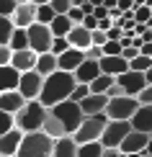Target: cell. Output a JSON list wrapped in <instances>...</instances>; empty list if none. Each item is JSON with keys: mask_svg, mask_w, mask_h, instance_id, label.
Returning a JSON list of instances; mask_svg holds the SVG:
<instances>
[{"mask_svg": "<svg viewBox=\"0 0 152 157\" xmlns=\"http://www.w3.org/2000/svg\"><path fill=\"white\" fill-rule=\"evenodd\" d=\"M34 64H36V54L31 49H21L10 54V67L16 72H29V70H34Z\"/></svg>", "mask_w": 152, "mask_h": 157, "instance_id": "2e32d148", "label": "cell"}, {"mask_svg": "<svg viewBox=\"0 0 152 157\" xmlns=\"http://www.w3.org/2000/svg\"><path fill=\"white\" fill-rule=\"evenodd\" d=\"M150 18H152V5H139V8L131 10V21H134V23L147 26V23H150Z\"/></svg>", "mask_w": 152, "mask_h": 157, "instance_id": "f546056e", "label": "cell"}, {"mask_svg": "<svg viewBox=\"0 0 152 157\" xmlns=\"http://www.w3.org/2000/svg\"><path fill=\"white\" fill-rule=\"evenodd\" d=\"M114 82L121 88V93L127 95V98H134L137 93H139L142 88H147V80H144V75H139V72H121V75H116L114 77Z\"/></svg>", "mask_w": 152, "mask_h": 157, "instance_id": "30bf717a", "label": "cell"}, {"mask_svg": "<svg viewBox=\"0 0 152 157\" xmlns=\"http://www.w3.org/2000/svg\"><path fill=\"white\" fill-rule=\"evenodd\" d=\"M70 49V44H67V39H52V47H49V54L52 57H59L62 52H67Z\"/></svg>", "mask_w": 152, "mask_h": 157, "instance_id": "d6a6232c", "label": "cell"}, {"mask_svg": "<svg viewBox=\"0 0 152 157\" xmlns=\"http://www.w3.org/2000/svg\"><path fill=\"white\" fill-rule=\"evenodd\" d=\"M23 98L16 93V90H8V93H0V111L3 113H10V116H16L18 111L23 108Z\"/></svg>", "mask_w": 152, "mask_h": 157, "instance_id": "44dd1931", "label": "cell"}, {"mask_svg": "<svg viewBox=\"0 0 152 157\" xmlns=\"http://www.w3.org/2000/svg\"><path fill=\"white\" fill-rule=\"evenodd\" d=\"M10 129H13V116L0 111V136H3L5 132H10Z\"/></svg>", "mask_w": 152, "mask_h": 157, "instance_id": "f35d334b", "label": "cell"}, {"mask_svg": "<svg viewBox=\"0 0 152 157\" xmlns=\"http://www.w3.org/2000/svg\"><path fill=\"white\" fill-rule=\"evenodd\" d=\"M137 108H139V103H137L134 98L121 95V98H111V101L106 103L103 113H106V119H108V121H129L131 116H134Z\"/></svg>", "mask_w": 152, "mask_h": 157, "instance_id": "8992f818", "label": "cell"}, {"mask_svg": "<svg viewBox=\"0 0 152 157\" xmlns=\"http://www.w3.org/2000/svg\"><path fill=\"white\" fill-rule=\"evenodd\" d=\"M52 18H54V10L49 5H36V21L34 23H41V26H49Z\"/></svg>", "mask_w": 152, "mask_h": 157, "instance_id": "4dcf8cb0", "label": "cell"}, {"mask_svg": "<svg viewBox=\"0 0 152 157\" xmlns=\"http://www.w3.org/2000/svg\"><path fill=\"white\" fill-rule=\"evenodd\" d=\"M129 129H131V132L150 134L152 132V108L150 106H139V108H137L134 116L129 119Z\"/></svg>", "mask_w": 152, "mask_h": 157, "instance_id": "4fadbf2b", "label": "cell"}, {"mask_svg": "<svg viewBox=\"0 0 152 157\" xmlns=\"http://www.w3.org/2000/svg\"><path fill=\"white\" fill-rule=\"evenodd\" d=\"M127 70H129V72H139V75H144L147 70H152V59H150V57H139V54H137L134 59L127 64Z\"/></svg>", "mask_w": 152, "mask_h": 157, "instance_id": "83f0119b", "label": "cell"}, {"mask_svg": "<svg viewBox=\"0 0 152 157\" xmlns=\"http://www.w3.org/2000/svg\"><path fill=\"white\" fill-rule=\"evenodd\" d=\"M98 75H101V70H98V62H93V59H83V64L72 72L77 85H90Z\"/></svg>", "mask_w": 152, "mask_h": 157, "instance_id": "9a60e30c", "label": "cell"}, {"mask_svg": "<svg viewBox=\"0 0 152 157\" xmlns=\"http://www.w3.org/2000/svg\"><path fill=\"white\" fill-rule=\"evenodd\" d=\"M18 77H21V72H16L10 64H8V67H0V93L16 90L18 88Z\"/></svg>", "mask_w": 152, "mask_h": 157, "instance_id": "cb8c5ba5", "label": "cell"}, {"mask_svg": "<svg viewBox=\"0 0 152 157\" xmlns=\"http://www.w3.org/2000/svg\"><path fill=\"white\" fill-rule=\"evenodd\" d=\"M131 132L129 129V121H108L103 126L101 136H98V144H101L103 149H119V144H121V139Z\"/></svg>", "mask_w": 152, "mask_h": 157, "instance_id": "52a82bcc", "label": "cell"}, {"mask_svg": "<svg viewBox=\"0 0 152 157\" xmlns=\"http://www.w3.org/2000/svg\"><path fill=\"white\" fill-rule=\"evenodd\" d=\"M16 0H0V16L3 18H10L13 16V10H16Z\"/></svg>", "mask_w": 152, "mask_h": 157, "instance_id": "74e56055", "label": "cell"}, {"mask_svg": "<svg viewBox=\"0 0 152 157\" xmlns=\"http://www.w3.org/2000/svg\"><path fill=\"white\" fill-rule=\"evenodd\" d=\"M106 103H108V98L106 95H85L77 106H80L83 111V116H95V113H103V108H106Z\"/></svg>", "mask_w": 152, "mask_h": 157, "instance_id": "d6986e66", "label": "cell"}, {"mask_svg": "<svg viewBox=\"0 0 152 157\" xmlns=\"http://www.w3.org/2000/svg\"><path fill=\"white\" fill-rule=\"evenodd\" d=\"M101 152H103V147L98 144V142H88V144H80V147H77L75 157H101Z\"/></svg>", "mask_w": 152, "mask_h": 157, "instance_id": "f1b7e54d", "label": "cell"}, {"mask_svg": "<svg viewBox=\"0 0 152 157\" xmlns=\"http://www.w3.org/2000/svg\"><path fill=\"white\" fill-rule=\"evenodd\" d=\"M52 116L59 121V126L64 129V134L67 136H72L77 132V126L83 124V111H80V106L77 103H72V101H62V103H57V106H52V108H47Z\"/></svg>", "mask_w": 152, "mask_h": 157, "instance_id": "3957f363", "label": "cell"}, {"mask_svg": "<svg viewBox=\"0 0 152 157\" xmlns=\"http://www.w3.org/2000/svg\"><path fill=\"white\" fill-rule=\"evenodd\" d=\"M88 95V85H75V88H72V93H70V98L67 101H72V103H80L83 98Z\"/></svg>", "mask_w": 152, "mask_h": 157, "instance_id": "8d00e7d4", "label": "cell"}, {"mask_svg": "<svg viewBox=\"0 0 152 157\" xmlns=\"http://www.w3.org/2000/svg\"><path fill=\"white\" fill-rule=\"evenodd\" d=\"M41 132L47 134L52 142H54V139H62V136H67V134H64V129L59 126V121L49 113V111H47V119H44V124H41Z\"/></svg>", "mask_w": 152, "mask_h": 157, "instance_id": "d4e9b609", "label": "cell"}, {"mask_svg": "<svg viewBox=\"0 0 152 157\" xmlns=\"http://www.w3.org/2000/svg\"><path fill=\"white\" fill-rule=\"evenodd\" d=\"M101 54L103 57H119V54H121V44H119V41H106L101 47Z\"/></svg>", "mask_w": 152, "mask_h": 157, "instance_id": "836d02e7", "label": "cell"}, {"mask_svg": "<svg viewBox=\"0 0 152 157\" xmlns=\"http://www.w3.org/2000/svg\"><path fill=\"white\" fill-rule=\"evenodd\" d=\"M83 54H85V59H93V62H98V59H101V49H98V47H88V49H85L83 52Z\"/></svg>", "mask_w": 152, "mask_h": 157, "instance_id": "ab89813d", "label": "cell"}, {"mask_svg": "<svg viewBox=\"0 0 152 157\" xmlns=\"http://www.w3.org/2000/svg\"><path fill=\"white\" fill-rule=\"evenodd\" d=\"M108 124L106 119V113H95V116H85L83 124L77 126V132L72 134V142H75L77 147L80 144H88V142H98V136H101L103 126Z\"/></svg>", "mask_w": 152, "mask_h": 157, "instance_id": "5b68a950", "label": "cell"}, {"mask_svg": "<svg viewBox=\"0 0 152 157\" xmlns=\"http://www.w3.org/2000/svg\"><path fill=\"white\" fill-rule=\"evenodd\" d=\"M47 119V108L39 101H26L23 108L13 116V126L21 134H31V132H41V124Z\"/></svg>", "mask_w": 152, "mask_h": 157, "instance_id": "7a4b0ae2", "label": "cell"}, {"mask_svg": "<svg viewBox=\"0 0 152 157\" xmlns=\"http://www.w3.org/2000/svg\"><path fill=\"white\" fill-rule=\"evenodd\" d=\"M10 54H13V52L8 47H0V67H8V64H10Z\"/></svg>", "mask_w": 152, "mask_h": 157, "instance_id": "60d3db41", "label": "cell"}, {"mask_svg": "<svg viewBox=\"0 0 152 157\" xmlns=\"http://www.w3.org/2000/svg\"><path fill=\"white\" fill-rule=\"evenodd\" d=\"M139 57H152V44H142L139 47Z\"/></svg>", "mask_w": 152, "mask_h": 157, "instance_id": "ee69618b", "label": "cell"}, {"mask_svg": "<svg viewBox=\"0 0 152 157\" xmlns=\"http://www.w3.org/2000/svg\"><path fill=\"white\" fill-rule=\"evenodd\" d=\"M103 95H106V98H108V101H111V98H121L124 93H121V88H119V85L114 82V85H111V88H108V90H106V93H103Z\"/></svg>", "mask_w": 152, "mask_h": 157, "instance_id": "b9f144b4", "label": "cell"}, {"mask_svg": "<svg viewBox=\"0 0 152 157\" xmlns=\"http://www.w3.org/2000/svg\"><path fill=\"white\" fill-rule=\"evenodd\" d=\"M134 101L139 103V106H150V103H152V85H147V88H142L139 93L134 95Z\"/></svg>", "mask_w": 152, "mask_h": 157, "instance_id": "d590c367", "label": "cell"}, {"mask_svg": "<svg viewBox=\"0 0 152 157\" xmlns=\"http://www.w3.org/2000/svg\"><path fill=\"white\" fill-rule=\"evenodd\" d=\"M47 29H49V34L54 36V39H64V36H67V31L72 29V23L67 21V16H54Z\"/></svg>", "mask_w": 152, "mask_h": 157, "instance_id": "484cf974", "label": "cell"}, {"mask_svg": "<svg viewBox=\"0 0 152 157\" xmlns=\"http://www.w3.org/2000/svg\"><path fill=\"white\" fill-rule=\"evenodd\" d=\"M52 144L44 132H31L21 136V144L16 149V157H52Z\"/></svg>", "mask_w": 152, "mask_h": 157, "instance_id": "277c9868", "label": "cell"}, {"mask_svg": "<svg viewBox=\"0 0 152 157\" xmlns=\"http://www.w3.org/2000/svg\"><path fill=\"white\" fill-rule=\"evenodd\" d=\"M8 49H10V52L29 49V41H26V29H13V34H10V39H8Z\"/></svg>", "mask_w": 152, "mask_h": 157, "instance_id": "4316f807", "label": "cell"}, {"mask_svg": "<svg viewBox=\"0 0 152 157\" xmlns=\"http://www.w3.org/2000/svg\"><path fill=\"white\" fill-rule=\"evenodd\" d=\"M34 21H36V5L34 3H18L13 16H10L13 29H29Z\"/></svg>", "mask_w": 152, "mask_h": 157, "instance_id": "7c38bea8", "label": "cell"}, {"mask_svg": "<svg viewBox=\"0 0 152 157\" xmlns=\"http://www.w3.org/2000/svg\"><path fill=\"white\" fill-rule=\"evenodd\" d=\"M10 34H13V23H10V18H3V16H0V47H8Z\"/></svg>", "mask_w": 152, "mask_h": 157, "instance_id": "1f68e13d", "label": "cell"}, {"mask_svg": "<svg viewBox=\"0 0 152 157\" xmlns=\"http://www.w3.org/2000/svg\"><path fill=\"white\" fill-rule=\"evenodd\" d=\"M111 26H114V21H111V18H101V21H98V26H95V31H103V34H106Z\"/></svg>", "mask_w": 152, "mask_h": 157, "instance_id": "7bdbcfd3", "label": "cell"}, {"mask_svg": "<svg viewBox=\"0 0 152 157\" xmlns=\"http://www.w3.org/2000/svg\"><path fill=\"white\" fill-rule=\"evenodd\" d=\"M47 5L54 10V16H64V13L70 10V0H49Z\"/></svg>", "mask_w": 152, "mask_h": 157, "instance_id": "e575fe53", "label": "cell"}, {"mask_svg": "<svg viewBox=\"0 0 152 157\" xmlns=\"http://www.w3.org/2000/svg\"><path fill=\"white\" fill-rule=\"evenodd\" d=\"M41 82H44V77H39L34 70H29V72H21L16 93L21 95L23 101H36V98H39V90H41Z\"/></svg>", "mask_w": 152, "mask_h": 157, "instance_id": "9c48e42d", "label": "cell"}, {"mask_svg": "<svg viewBox=\"0 0 152 157\" xmlns=\"http://www.w3.org/2000/svg\"><path fill=\"white\" fill-rule=\"evenodd\" d=\"M119 155V149H103L101 152V157H116Z\"/></svg>", "mask_w": 152, "mask_h": 157, "instance_id": "f6af8a7d", "label": "cell"}, {"mask_svg": "<svg viewBox=\"0 0 152 157\" xmlns=\"http://www.w3.org/2000/svg\"><path fill=\"white\" fill-rule=\"evenodd\" d=\"M21 136L23 134L18 132L16 126L0 136V157H16V149H18V144H21Z\"/></svg>", "mask_w": 152, "mask_h": 157, "instance_id": "e0dca14e", "label": "cell"}, {"mask_svg": "<svg viewBox=\"0 0 152 157\" xmlns=\"http://www.w3.org/2000/svg\"><path fill=\"white\" fill-rule=\"evenodd\" d=\"M77 144L72 142V136H62V139H54L52 144V157H75Z\"/></svg>", "mask_w": 152, "mask_h": 157, "instance_id": "603a6c76", "label": "cell"}, {"mask_svg": "<svg viewBox=\"0 0 152 157\" xmlns=\"http://www.w3.org/2000/svg\"><path fill=\"white\" fill-rule=\"evenodd\" d=\"M52 36L49 34V29L47 26H41V23H31L29 29H26V41H29V49L34 52V54H47L49 47H52Z\"/></svg>", "mask_w": 152, "mask_h": 157, "instance_id": "ba28073f", "label": "cell"}, {"mask_svg": "<svg viewBox=\"0 0 152 157\" xmlns=\"http://www.w3.org/2000/svg\"><path fill=\"white\" fill-rule=\"evenodd\" d=\"M29 3H34V5H47L49 0H29Z\"/></svg>", "mask_w": 152, "mask_h": 157, "instance_id": "bcb514c9", "label": "cell"}, {"mask_svg": "<svg viewBox=\"0 0 152 157\" xmlns=\"http://www.w3.org/2000/svg\"><path fill=\"white\" fill-rule=\"evenodd\" d=\"M83 59H85L83 52L70 47L67 52H62V54L57 57V70H62V72H75V70L83 64Z\"/></svg>", "mask_w": 152, "mask_h": 157, "instance_id": "5bb4252c", "label": "cell"}, {"mask_svg": "<svg viewBox=\"0 0 152 157\" xmlns=\"http://www.w3.org/2000/svg\"><path fill=\"white\" fill-rule=\"evenodd\" d=\"M116 157H127V155H121V152H119V155H116Z\"/></svg>", "mask_w": 152, "mask_h": 157, "instance_id": "c3c4849f", "label": "cell"}, {"mask_svg": "<svg viewBox=\"0 0 152 157\" xmlns=\"http://www.w3.org/2000/svg\"><path fill=\"white\" fill-rule=\"evenodd\" d=\"M34 72L39 77H49L52 72H57V57H52L49 52H47V54H39L36 57V64H34Z\"/></svg>", "mask_w": 152, "mask_h": 157, "instance_id": "7402d4cb", "label": "cell"}, {"mask_svg": "<svg viewBox=\"0 0 152 157\" xmlns=\"http://www.w3.org/2000/svg\"><path fill=\"white\" fill-rule=\"evenodd\" d=\"M64 39H67V44H70L72 49L85 52V49L90 47V31H85L80 23H77V26H72V29L67 31V36H64Z\"/></svg>", "mask_w": 152, "mask_h": 157, "instance_id": "ac0fdd59", "label": "cell"}, {"mask_svg": "<svg viewBox=\"0 0 152 157\" xmlns=\"http://www.w3.org/2000/svg\"><path fill=\"white\" fill-rule=\"evenodd\" d=\"M16 3H29V0H16Z\"/></svg>", "mask_w": 152, "mask_h": 157, "instance_id": "7dc6e473", "label": "cell"}, {"mask_svg": "<svg viewBox=\"0 0 152 157\" xmlns=\"http://www.w3.org/2000/svg\"><path fill=\"white\" fill-rule=\"evenodd\" d=\"M75 85L77 82H75V77H72V72H62V70H57V72H52L49 77H44L36 101L41 103L44 108H52V106H57V103L67 101Z\"/></svg>", "mask_w": 152, "mask_h": 157, "instance_id": "6da1fadb", "label": "cell"}, {"mask_svg": "<svg viewBox=\"0 0 152 157\" xmlns=\"http://www.w3.org/2000/svg\"><path fill=\"white\" fill-rule=\"evenodd\" d=\"M98 70H101V75L116 77V75L127 72V62H124L121 57H101V59H98Z\"/></svg>", "mask_w": 152, "mask_h": 157, "instance_id": "ffe728a7", "label": "cell"}, {"mask_svg": "<svg viewBox=\"0 0 152 157\" xmlns=\"http://www.w3.org/2000/svg\"><path fill=\"white\" fill-rule=\"evenodd\" d=\"M150 134H142V132H129L127 136L121 139L119 144V152L121 155H139L144 149H150Z\"/></svg>", "mask_w": 152, "mask_h": 157, "instance_id": "8fae6325", "label": "cell"}]
</instances>
